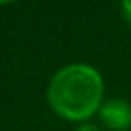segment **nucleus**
Instances as JSON below:
<instances>
[{
    "label": "nucleus",
    "mask_w": 131,
    "mask_h": 131,
    "mask_svg": "<svg viewBox=\"0 0 131 131\" xmlns=\"http://www.w3.org/2000/svg\"><path fill=\"white\" fill-rule=\"evenodd\" d=\"M122 12H123V17L131 23V0H123L122 2Z\"/></svg>",
    "instance_id": "3"
},
{
    "label": "nucleus",
    "mask_w": 131,
    "mask_h": 131,
    "mask_svg": "<svg viewBox=\"0 0 131 131\" xmlns=\"http://www.w3.org/2000/svg\"><path fill=\"white\" fill-rule=\"evenodd\" d=\"M102 75L89 64H70L58 70L46 91L50 108L70 122H85L94 116L102 106Z\"/></svg>",
    "instance_id": "1"
},
{
    "label": "nucleus",
    "mask_w": 131,
    "mask_h": 131,
    "mask_svg": "<svg viewBox=\"0 0 131 131\" xmlns=\"http://www.w3.org/2000/svg\"><path fill=\"white\" fill-rule=\"evenodd\" d=\"M75 131H102L98 125H94V123H83V125H79Z\"/></svg>",
    "instance_id": "4"
},
{
    "label": "nucleus",
    "mask_w": 131,
    "mask_h": 131,
    "mask_svg": "<svg viewBox=\"0 0 131 131\" xmlns=\"http://www.w3.org/2000/svg\"><path fill=\"white\" fill-rule=\"evenodd\" d=\"M98 116L114 131H127L131 127V104L122 100V98H110L102 102Z\"/></svg>",
    "instance_id": "2"
}]
</instances>
